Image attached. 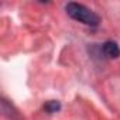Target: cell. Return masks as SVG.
Listing matches in <instances>:
<instances>
[{
    "instance_id": "6da1fadb",
    "label": "cell",
    "mask_w": 120,
    "mask_h": 120,
    "mask_svg": "<svg viewBox=\"0 0 120 120\" xmlns=\"http://www.w3.org/2000/svg\"><path fill=\"white\" fill-rule=\"evenodd\" d=\"M65 10L68 13L69 17H72L74 20L85 24V26H89V27H98L99 23H100V19L99 16L92 11L90 9H88L86 6L83 4H79V3H68L65 6Z\"/></svg>"
},
{
    "instance_id": "3957f363",
    "label": "cell",
    "mask_w": 120,
    "mask_h": 120,
    "mask_svg": "<svg viewBox=\"0 0 120 120\" xmlns=\"http://www.w3.org/2000/svg\"><path fill=\"white\" fill-rule=\"evenodd\" d=\"M44 107H45V110H47V112L54 113V112H56V110L59 109V103H58V102H55V100H49Z\"/></svg>"
},
{
    "instance_id": "7a4b0ae2",
    "label": "cell",
    "mask_w": 120,
    "mask_h": 120,
    "mask_svg": "<svg viewBox=\"0 0 120 120\" xmlns=\"http://www.w3.org/2000/svg\"><path fill=\"white\" fill-rule=\"evenodd\" d=\"M102 51H103L105 56H107L110 59H116L120 56V48L114 41H106L102 45Z\"/></svg>"
}]
</instances>
